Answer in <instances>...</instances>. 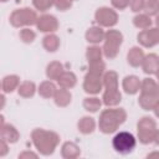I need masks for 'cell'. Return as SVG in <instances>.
Returning a JSON list of instances; mask_svg holds the SVG:
<instances>
[{"label":"cell","mask_w":159,"mask_h":159,"mask_svg":"<svg viewBox=\"0 0 159 159\" xmlns=\"http://www.w3.org/2000/svg\"><path fill=\"white\" fill-rule=\"evenodd\" d=\"M31 142L41 155L48 157L55 153L60 143V135L53 130L35 128L31 132Z\"/></svg>","instance_id":"obj_1"},{"label":"cell","mask_w":159,"mask_h":159,"mask_svg":"<svg viewBox=\"0 0 159 159\" xmlns=\"http://www.w3.org/2000/svg\"><path fill=\"white\" fill-rule=\"evenodd\" d=\"M104 36H106V31L103 30V27L101 26H91L89 29H87L86 34H84V39L88 43L92 45H98L101 42L104 41Z\"/></svg>","instance_id":"obj_14"},{"label":"cell","mask_w":159,"mask_h":159,"mask_svg":"<svg viewBox=\"0 0 159 159\" xmlns=\"http://www.w3.org/2000/svg\"><path fill=\"white\" fill-rule=\"evenodd\" d=\"M124 36L119 30L116 29H109L106 31L104 41H103V56L107 57L108 60H113L118 56L119 48L123 43Z\"/></svg>","instance_id":"obj_3"},{"label":"cell","mask_w":159,"mask_h":159,"mask_svg":"<svg viewBox=\"0 0 159 159\" xmlns=\"http://www.w3.org/2000/svg\"><path fill=\"white\" fill-rule=\"evenodd\" d=\"M63 72H65L63 65L58 61H52L46 66V77L51 81H57Z\"/></svg>","instance_id":"obj_21"},{"label":"cell","mask_w":159,"mask_h":159,"mask_svg":"<svg viewBox=\"0 0 159 159\" xmlns=\"http://www.w3.org/2000/svg\"><path fill=\"white\" fill-rule=\"evenodd\" d=\"M102 57H103L102 47H99L97 45H91V46L87 47V50H86V58H87L88 63L96 62V61H101Z\"/></svg>","instance_id":"obj_31"},{"label":"cell","mask_w":159,"mask_h":159,"mask_svg":"<svg viewBox=\"0 0 159 159\" xmlns=\"http://www.w3.org/2000/svg\"><path fill=\"white\" fill-rule=\"evenodd\" d=\"M81 155V148L73 142H65L61 147V157L63 159H76Z\"/></svg>","instance_id":"obj_18"},{"label":"cell","mask_w":159,"mask_h":159,"mask_svg":"<svg viewBox=\"0 0 159 159\" xmlns=\"http://www.w3.org/2000/svg\"><path fill=\"white\" fill-rule=\"evenodd\" d=\"M55 1L56 0H32V5L36 10L45 12L50 10L52 6H55Z\"/></svg>","instance_id":"obj_35"},{"label":"cell","mask_w":159,"mask_h":159,"mask_svg":"<svg viewBox=\"0 0 159 159\" xmlns=\"http://www.w3.org/2000/svg\"><path fill=\"white\" fill-rule=\"evenodd\" d=\"M102 102L106 107H117L122 102V93L117 89H104L102 94Z\"/></svg>","instance_id":"obj_16"},{"label":"cell","mask_w":159,"mask_h":159,"mask_svg":"<svg viewBox=\"0 0 159 159\" xmlns=\"http://www.w3.org/2000/svg\"><path fill=\"white\" fill-rule=\"evenodd\" d=\"M88 72L97 75V76H103V73L106 72V63L102 60L91 62V63H88Z\"/></svg>","instance_id":"obj_33"},{"label":"cell","mask_w":159,"mask_h":159,"mask_svg":"<svg viewBox=\"0 0 159 159\" xmlns=\"http://www.w3.org/2000/svg\"><path fill=\"white\" fill-rule=\"evenodd\" d=\"M102 104H103L102 98L99 99V98L96 97V96L86 97V98H83V102H82L83 108H84L87 112H89V113H96V112H98V111L101 109Z\"/></svg>","instance_id":"obj_28"},{"label":"cell","mask_w":159,"mask_h":159,"mask_svg":"<svg viewBox=\"0 0 159 159\" xmlns=\"http://www.w3.org/2000/svg\"><path fill=\"white\" fill-rule=\"evenodd\" d=\"M130 0H111V5L116 10H124L129 6Z\"/></svg>","instance_id":"obj_38"},{"label":"cell","mask_w":159,"mask_h":159,"mask_svg":"<svg viewBox=\"0 0 159 159\" xmlns=\"http://www.w3.org/2000/svg\"><path fill=\"white\" fill-rule=\"evenodd\" d=\"M83 91L89 94V96H96L98 94L104 87H103V80L102 76H97L93 73L87 72V75L83 78Z\"/></svg>","instance_id":"obj_9"},{"label":"cell","mask_w":159,"mask_h":159,"mask_svg":"<svg viewBox=\"0 0 159 159\" xmlns=\"http://www.w3.org/2000/svg\"><path fill=\"white\" fill-rule=\"evenodd\" d=\"M157 129H158L157 122L152 117H149V116L142 117L137 123V137H138L139 143H142L144 145L153 143Z\"/></svg>","instance_id":"obj_5"},{"label":"cell","mask_w":159,"mask_h":159,"mask_svg":"<svg viewBox=\"0 0 159 159\" xmlns=\"http://www.w3.org/2000/svg\"><path fill=\"white\" fill-rule=\"evenodd\" d=\"M94 20L98 26L112 29L113 26H116L118 24V14H117L116 9H113V7L102 6L96 10Z\"/></svg>","instance_id":"obj_7"},{"label":"cell","mask_w":159,"mask_h":159,"mask_svg":"<svg viewBox=\"0 0 159 159\" xmlns=\"http://www.w3.org/2000/svg\"><path fill=\"white\" fill-rule=\"evenodd\" d=\"M154 22H155V25H157V27H159V14L155 16V20H154Z\"/></svg>","instance_id":"obj_44"},{"label":"cell","mask_w":159,"mask_h":159,"mask_svg":"<svg viewBox=\"0 0 159 159\" xmlns=\"http://www.w3.org/2000/svg\"><path fill=\"white\" fill-rule=\"evenodd\" d=\"M1 2H6V1H9V0H0Z\"/></svg>","instance_id":"obj_46"},{"label":"cell","mask_w":159,"mask_h":159,"mask_svg":"<svg viewBox=\"0 0 159 159\" xmlns=\"http://www.w3.org/2000/svg\"><path fill=\"white\" fill-rule=\"evenodd\" d=\"M145 1L147 0H130V4H129V7L133 12H140L144 10V6H145Z\"/></svg>","instance_id":"obj_37"},{"label":"cell","mask_w":159,"mask_h":159,"mask_svg":"<svg viewBox=\"0 0 159 159\" xmlns=\"http://www.w3.org/2000/svg\"><path fill=\"white\" fill-rule=\"evenodd\" d=\"M0 138L6 140L9 144H15L20 139V133L15 125L10 123H5L0 125Z\"/></svg>","instance_id":"obj_13"},{"label":"cell","mask_w":159,"mask_h":159,"mask_svg":"<svg viewBox=\"0 0 159 159\" xmlns=\"http://www.w3.org/2000/svg\"><path fill=\"white\" fill-rule=\"evenodd\" d=\"M153 113H154V116H155L157 118H159V99L157 101L155 106L153 107Z\"/></svg>","instance_id":"obj_41"},{"label":"cell","mask_w":159,"mask_h":159,"mask_svg":"<svg viewBox=\"0 0 159 159\" xmlns=\"http://www.w3.org/2000/svg\"><path fill=\"white\" fill-rule=\"evenodd\" d=\"M155 77H157V82L159 83V70L157 71V73H155Z\"/></svg>","instance_id":"obj_45"},{"label":"cell","mask_w":159,"mask_h":159,"mask_svg":"<svg viewBox=\"0 0 159 159\" xmlns=\"http://www.w3.org/2000/svg\"><path fill=\"white\" fill-rule=\"evenodd\" d=\"M57 91V86L53 83V81L51 80H47V81H43L40 83V86L37 87V92L42 97V98H53L55 93Z\"/></svg>","instance_id":"obj_23"},{"label":"cell","mask_w":159,"mask_h":159,"mask_svg":"<svg viewBox=\"0 0 159 159\" xmlns=\"http://www.w3.org/2000/svg\"><path fill=\"white\" fill-rule=\"evenodd\" d=\"M58 20L56 16L51 15V14H42L41 16H39L37 22H36V27L40 32H45V34H52L56 32L58 30Z\"/></svg>","instance_id":"obj_10"},{"label":"cell","mask_w":159,"mask_h":159,"mask_svg":"<svg viewBox=\"0 0 159 159\" xmlns=\"http://www.w3.org/2000/svg\"><path fill=\"white\" fill-rule=\"evenodd\" d=\"M158 89H159V84L155 80L147 77L142 80L140 83V93H147V94H158ZM159 96V94H158Z\"/></svg>","instance_id":"obj_30"},{"label":"cell","mask_w":159,"mask_h":159,"mask_svg":"<svg viewBox=\"0 0 159 159\" xmlns=\"http://www.w3.org/2000/svg\"><path fill=\"white\" fill-rule=\"evenodd\" d=\"M158 84H159V83H158ZM158 94H159V89H158Z\"/></svg>","instance_id":"obj_47"},{"label":"cell","mask_w":159,"mask_h":159,"mask_svg":"<svg viewBox=\"0 0 159 159\" xmlns=\"http://www.w3.org/2000/svg\"><path fill=\"white\" fill-rule=\"evenodd\" d=\"M158 99H159V96L158 94L140 93V96L138 98V104L144 111H153V107L155 106V103H157Z\"/></svg>","instance_id":"obj_27"},{"label":"cell","mask_w":159,"mask_h":159,"mask_svg":"<svg viewBox=\"0 0 159 159\" xmlns=\"http://www.w3.org/2000/svg\"><path fill=\"white\" fill-rule=\"evenodd\" d=\"M140 67L145 75H149V76L155 75L157 71L159 70V55H157L154 52L145 55Z\"/></svg>","instance_id":"obj_12"},{"label":"cell","mask_w":159,"mask_h":159,"mask_svg":"<svg viewBox=\"0 0 159 159\" xmlns=\"http://www.w3.org/2000/svg\"><path fill=\"white\" fill-rule=\"evenodd\" d=\"M144 57H145V53H144L143 48L139 47V46H133L127 52V62L132 67H139V66H142Z\"/></svg>","instance_id":"obj_15"},{"label":"cell","mask_w":159,"mask_h":159,"mask_svg":"<svg viewBox=\"0 0 159 159\" xmlns=\"http://www.w3.org/2000/svg\"><path fill=\"white\" fill-rule=\"evenodd\" d=\"M97 124L98 123H96L94 118H92L89 116H83L77 122V129H78L80 133H82L84 135H88V134H92L96 130Z\"/></svg>","instance_id":"obj_17"},{"label":"cell","mask_w":159,"mask_h":159,"mask_svg":"<svg viewBox=\"0 0 159 159\" xmlns=\"http://www.w3.org/2000/svg\"><path fill=\"white\" fill-rule=\"evenodd\" d=\"M37 91V87L35 84V82L32 81H24L20 83L19 88H17V94L22 98H31L35 96Z\"/></svg>","instance_id":"obj_26"},{"label":"cell","mask_w":159,"mask_h":159,"mask_svg":"<svg viewBox=\"0 0 159 159\" xmlns=\"http://www.w3.org/2000/svg\"><path fill=\"white\" fill-rule=\"evenodd\" d=\"M137 41L142 47L150 48L159 45V27H149L142 30L137 35Z\"/></svg>","instance_id":"obj_8"},{"label":"cell","mask_w":159,"mask_h":159,"mask_svg":"<svg viewBox=\"0 0 159 159\" xmlns=\"http://www.w3.org/2000/svg\"><path fill=\"white\" fill-rule=\"evenodd\" d=\"M125 119L127 112L124 108L107 107V109H103L99 114L98 128L104 134H112L119 129V127L125 122Z\"/></svg>","instance_id":"obj_2"},{"label":"cell","mask_w":159,"mask_h":159,"mask_svg":"<svg viewBox=\"0 0 159 159\" xmlns=\"http://www.w3.org/2000/svg\"><path fill=\"white\" fill-rule=\"evenodd\" d=\"M9 153V143L4 139L0 140V157L4 158L6 154Z\"/></svg>","instance_id":"obj_39"},{"label":"cell","mask_w":159,"mask_h":159,"mask_svg":"<svg viewBox=\"0 0 159 159\" xmlns=\"http://www.w3.org/2000/svg\"><path fill=\"white\" fill-rule=\"evenodd\" d=\"M153 143H155V145H158V147H159V129H157V132H155V135H154V140H153Z\"/></svg>","instance_id":"obj_43"},{"label":"cell","mask_w":159,"mask_h":159,"mask_svg":"<svg viewBox=\"0 0 159 159\" xmlns=\"http://www.w3.org/2000/svg\"><path fill=\"white\" fill-rule=\"evenodd\" d=\"M20 86V77L17 75H7L1 81V89L6 93H12L15 89H17Z\"/></svg>","instance_id":"obj_20"},{"label":"cell","mask_w":159,"mask_h":159,"mask_svg":"<svg viewBox=\"0 0 159 159\" xmlns=\"http://www.w3.org/2000/svg\"><path fill=\"white\" fill-rule=\"evenodd\" d=\"M72 4H73V0H56L55 7L58 11H66L72 7Z\"/></svg>","instance_id":"obj_36"},{"label":"cell","mask_w":159,"mask_h":159,"mask_svg":"<svg viewBox=\"0 0 159 159\" xmlns=\"http://www.w3.org/2000/svg\"><path fill=\"white\" fill-rule=\"evenodd\" d=\"M143 11L149 16H157L159 14V0H147Z\"/></svg>","instance_id":"obj_34"},{"label":"cell","mask_w":159,"mask_h":159,"mask_svg":"<svg viewBox=\"0 0 159 159\" xmlns=\"http://www.w3.org/2000/svg\"><path fill=\"white\" fill-rule=\"evenodd\" d=\"M57 84L62 88L71 89L77 84V76L72 71H65L57 80Z\"/></svg>","instance_id":"obj_25"},{"label":"cell","mask_w":159,"mask_h":159,"mask_svg":"<svg viewBox=\"0 0 159 159\" xmlns=\"http://www.w3.org/2000/svg\"><path fill=\"white\" fill-rule=\"evenodd\" d=\"M147 158H148V159H153V158H158V159H159V152H158V150H154V152L147 154Z\"/></svg>","instance_id":"obj_42"},{"label":"cell","mask_w":159,"mask_h":159,"mask_svg":"<svg viewBox=\"0 0 159 159\" xmlns=\"http://www.w3.org/2000/svg\"><path fill=\"white\" fill-rule=\"evenodd\" d=\"M137 145V139L135 137L129 133V132H118L113 139H112V147L113 149L118 153V154H122V155H127V154H130L134 148Z\"/></svg>","instance_id":"obj_6"},{"label":"cell","mask_w":159,"mask_h":159,"mask_svg":"<svg viewBox=\"0 0 159 159\" xmlns=\"http://www.w3.org/2000/svg\"><path fill=\"white\" fill-rule=\"evenodd\" d=\"M72 101V94L70 92V89L67 88H57L55 96H53V102L57 107H61V108H65L67 107Z\"/></svg>","instance_id":"obj_19"},{"label":"cell","mask_w":159,"mask_h":159,"mask_svg":"<svg viewBox=\"0 0 159 159\" xmlns=\"http://www.w3.org/2000/svg\"><path fill=\"white\" fill-rule=\"evenodd\" d=\"M102 80H103V87L104 89H117L119 88V77H118V73L116 71H106L102 76Z\"/></svg>","instance_id":"obj_22"},{"label":"cell","mask_w":159,"mask_h":159,"mask_svg":"<svg viewBox=\"0 0 159 159\" xmlns=\"http://www.w3.org/2000/svg\"><path fill=\"white\" fill-rule=\"evenodd\" d=\"M19 37L24 43H32L36 40V32L30 27H22L19 32Z\"/></svg>","instance_id":"obj_32"},{"label":"cell","mask_w":159,"mask_h":159,"mask_svg":"<svg viewBox=\"0 0 159 159\" xmlns=\"http://www.w3.org/2000/svg\"><path fill=\"white\" fill-rule=\"evenodd\" d=\"M60 45H61L60 37L57 35H55L53 32L46 34L42 39V46L47 52H56L60 48Z\"/></svg>","instance_id":"obj_24"},{"label":"cell","mask_w":159,"mask_h":159,"mask_svg":"<svg viewBox=\"0 0 159 159\" xmlns=\"http://www.w3.org/2000/svg\"><path fill=\"white\" fill-rule=\"evenodd\" d=\"M152 24H153L152 16L147 15L145 12H138V14L133 17V25H134L137 29H139V30L149 29V27H152Z\"/></svg>","instance_id":"obj_29"},{"label":"cell","mask_w":159,"mask_h":159,"mask_svg":"<svg viewBox=\"0 0 159 159\" xmlns=\"http://www.w3.org/2000/svg\"><path fill=\"white\" fill-rule=\"evenodd\" d=\"M140 83H142V80L138 76L128 75L122 80V88L127 94L134 96L140 91Z\"/></svg>","instance_id":"obj_11"},{"label":"cell","mask_w":159,"mask_h":159,"mask_svg":"<svg viewBox=\"0 0 159 159\" xmlns=\"http://www.w3.org/2000/svg\"><path fill=\"white\" fill-rule=\"evenodd\" d=\"M37 19H39V16L34 9L21 7V9L14 10L10 14L9 22L12 27L22 29V27H30V26L36 25Z\"/></svg>","instance_id":"obj_4"},{"label":"cell","mask_w":159,"mask_h":159,"mask_svg":"<svg viewBox=\"0 0 159 159\" xmlns=\"http://www.w3.org/2000/svg\"><path fill=\"white\" fill-rule=\"evenodd\" d=\"M37 157H39V154H36V153H34V152H31V150H24L22 153L19 154V159H29V158L36 159Z\"/></svg>","instance_id":"obj_40"}]
</instances>
